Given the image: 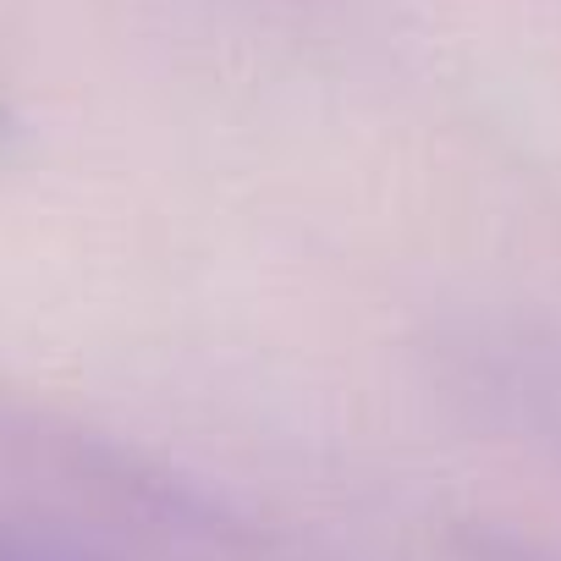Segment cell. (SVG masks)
<instances>
[{
  "instance_id": "cell-2",
  "label": "cell",
  "mask_w": 561,
  "mask_h": 561,
  "mask_svg": "<svg viewBox=\"0 0 561 561\" xmlns=\"http://www.w3.org/2000/svg\"><path fill=\"white\" fill-rule=\"evenodd\" d=\"M0 561H94V556H83L67 539H50V534H34L23 523L0 517Z\"/></svg>"
},
{
  "instance_id": "cell-3",
  "label": "cell",
  "mask_w": 561,
  "mask_h": 561,
  "mask_svg": "<svg viewBox=\"0 0 561 561\" xmlns=\"http://www.w3.org/2000/svg\"><path fill=\"white\" fill-rule=\"evenodd\" d=\"M0 133H7V105H0Z\"/></svg>"
},
{
  "instance_id": "cell-1",
  "label": "cell",
  "mask_w": 561,
  "mask_h": 561,
  "mask_svg": "<svg viewBox=\"0 0 561 561\" xmlns=\"http://www.w3.org/2000/svg\"><path fill=\"white\" fill-rule=\"evenodd\" d=\"M451 550L462 561H561L556 550H545V545H534V539H523L501 523H457Z\"/></svg>"
}]
</instances>
